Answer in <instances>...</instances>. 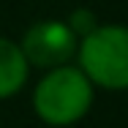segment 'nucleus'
<instances>
[{"mask_svg":"<svg viewBox=\"0 0 128 128\" xmlns=\"http://www.w3.org/2000/svg\"><path fill=\"white\" fill-rule=\"evenodd\" d=\"M93 104V87L82 68L54 66V71L38 82L33 106L49 126H71Z\"/></svg>","mask_w":128,"mask_h":128,"instance_id":"nucleus-1","label":"nucleus"},{"mask_svg":"<svg viewBox=\"0 0 128 128\" xmlns=\"http://www.w3.org/2000/svg\"><path fill=\"white\" fill-rule=\"evenodd\" d=\"M79 63L84 76L101 87H128V27H96L82 38Z\"/></svg>","mask_w":128,"mask_h":128,"instance_id":"nucleus-2","label":"nucleus"},{"mask_svg":"<svg viewBox=\"0 0 128 128\" xmlns=\"http://www.w3.org/2000/svg\"><path fill=\"white\" fill-rule=\"evenodd\" d=\"M22 52L27 63L33 66H41V68L63 66L76 52V33L63 22H38L25 33Z\"/></svg>","mask_w":128,"mask_h":128,"instance_id":"nucleus-3","label":"nucleus"},{"mask_svg":"<svg viewBox=\"0 0 128 128\" xmlns=\"http://www.w3.org/2000/svg\"><path fill=\"white\" fill-rule=\"evenodd\" d=\"M27 79V57L22 46L0 38V98L14 96Z\"/></svg>","mask_w":128,"mask_h":128,"instance_id":"nucleus-4","label":"nucleus"},{"mask_svg":"<svg viewBox=\"0 0 128 128\" xmlns=\"http://www.w3.org/2000/svg\"><path fill=\"white\" fill-rule=\"evenodd\" d=\"M68 27H71L76 36H87L90 30L98 27V22H96V16H93L87 8H76V11L71 14V19H68Z\"/></svg>","mask_w":128,"mask_h":128,"instance_id":"nucleus-5","label":"nucleus"}]
</instances>
